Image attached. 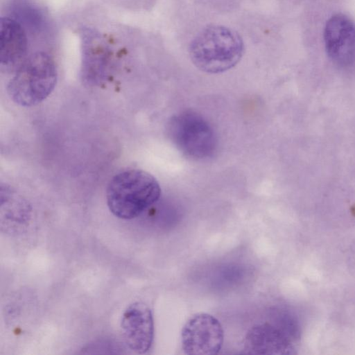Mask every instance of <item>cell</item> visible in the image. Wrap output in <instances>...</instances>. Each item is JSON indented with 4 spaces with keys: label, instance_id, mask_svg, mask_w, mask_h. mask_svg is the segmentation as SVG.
<instances>
[{
    "label": "cell",
    "instance_id": "7",
    "mask_svg": "<svg viewBox=\"0 0 355 355\" xmlns=\"http://www.w3.org/2000/svg\"><path fill=\"white\" fill-rule=\"evenodd\" d=\"M121 328L128 348L139 354L146 353L151 347L154 336V321L150 308L136 302L124 311Z\"/></svg>",
    "mask_w": 355,
    "mask_h": 355
},
{
    "label": "cell",
    "instance_id": "9",
    "mask_svg": "<svg viewBox=\"0 0 355 355\" xmlns=\"http://www.w3.org/2000/svg\"><path fill=\"white\" fill-rule=\"evenodd\" d=\"M293 338L284 329L269 324L252 327L245 338V350L248 354H295Z\"/></svg>",
    "mask_w": 355,
    "mask_h": 355
},
{
    "label": "cell",
    "instance_id": "3",
    "mask_svg": "<svg viewBox=\"0 0 355 355\" xmlns=\"http://www.w3.org/2000/svg\"><path fill=\"white\" fill-rule=\"evenodd\" d=\"M58 71L53 59L46 53L30 55L18 67L7 87L9 96L23 107L35 105L54 89Z\"/></svg>",
    "mask_w": 355,
    "mask_h": 355
},
{
    "label": "cell",
    "instance_id": "10",
    "mask_svg": "<svg viewBox=\"0 0 355 355\" xmlns=\"http://www.w3.org/2000/svg\"><path fill=\"white\" fill-rule=\"evenodd\" d=\"M28 49L26 33L15 19L2 17L0 21V60L1 67L10 69L19 65Z\"/></svg>",
    "mask_w": 355,
    "mask_h": 355
},
{
    "label": "cell",
    "instance_id": "8",
    "mask_svg": "<svg viewBox=\"0 0 355 355\" xmlns=\"http://www.w3.org/2000/svg\"><path fill=\"white\" fill-rule=\"evenodd\" d=\"M325 49L336 64L347 67L355 61V24L347 16L337 14L326 23L324 31Z\"/></svg>",
    "mask_w": 355,
    "mask_h": 355
},
{
    "label": "cell",
    "instance_id": "1",
    "mask_svg": "<svg viewBox=\"0 0 355 355\" xmlns=\"http://www.w3.org/2000/svg\"><path fill=\"white\" fill-rule=\"evenodd\" d=\"M161 193L159 182L151 174L128 168L110 180L106 190L107 205L116 217L130 220L158 201Z\"/></svg>",
    "mask_w": 355,
    "mask_h": 355
},
{
    "label": "cell",
    "instance_id": "6",
    "mask_svg": "<svg viewBox=\"0 0 355 355\" xmlns=\"http://www.w3.org/2000/svg\"><path fill=\"white\" fill-rule=\"evenodd\" d=\"M80 35L81 76L88 84H98L108 76L111 49L103 35L94 29L84 28Z\"/></svg>",
    "mask_w": 355,
    "mask_h": 355
},
{
    "label": "cell",
    "instance_id": "11",
    "mask_svg": "<svg viewBox=\"0 0 355 355\" xmlns=\"http://www.w3.org/2000/svg\"><path fill=\"white\" fill-rule=\"evenodd\" d=\"M31 207L26 200L8 187H1V222L6 227L19 228L29 221Z\"/></svg>",
    "mask_w": 355,
    "mask_h": 355
},
{
    "label": "cell",
    "instance_id": "5",
    "mask_svg": "<svg viewBox=\"0 0 355 355\" xmlns=\"http://www.w3.org/2000/svg\"><path fill=\"white\" fill-rule=\"evenodd\" d=\"M223 341L224 331L220 321L209 313L193 315L182 329V347L188 355L217 354Z\"/></svg>",
    "mask_w": 355,
    "mask_h": 355
},
{
    "label": "cell",
    "instance_id": "2",
    "mask_svg": "<svg viewBox=\"0 0 355 355\" xmlns=\"http://www.w3.org/2000/svg\"><path fill=\"white\" fill-rule=\"evenodd\" d=\"M245 51L241 35L221 25H210L202 29L189 48L191 62L208 73H220L234 67Z\"/></svg>",
    "mask_w": 355,
    "mask_h": 355
},
{
    "label": "cell",
    "instance_id": "4",
    "mask_svg": "<svg viewBox=\"0 0 355 355\" xmlns=\"http://www.w3.org/2000/svg\"><path fill=\"white\" fill-rule=\"evenodd\" d=\"M168 132L176 148L190 158H208L216 150L215 133L207 120L197 112L187 110L174 115L168 122Z\"/></svg>",
    "mask_w": 355,
    "mask_h": 355
}]
</instances>
